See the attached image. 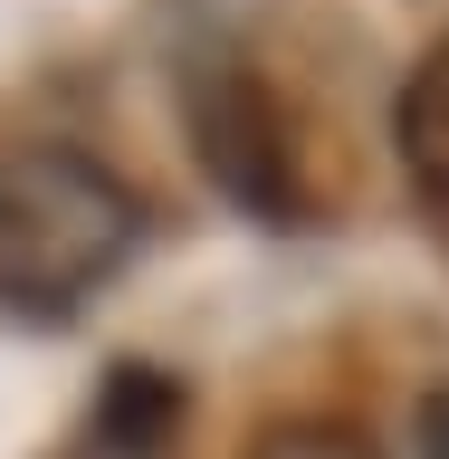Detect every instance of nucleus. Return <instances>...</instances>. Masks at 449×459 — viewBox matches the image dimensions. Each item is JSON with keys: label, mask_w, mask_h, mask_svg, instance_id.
Wrapping results in <instances>:
<instances>
[{"label": "nucleus", "mask_w": 449, "mask_h": 459, "mask_svg": "<svg viewBox=\"0 0 449 459\" xmlns=\"http://www.w3.org/2000/svg\"><path fill=\"white\" fill-rule=\"evenodd\" d=\"M143 201L86 143H20L0 153V297L20 316H77L134 258Z\"/></svg>", "instance_id": "obj_1"}, {"label": "nucleus", "mask_w": 449, "mask_h": 459, "mask_svg": "<svg viewBox=\"0 0 449 459\" xmlns=\"http://www.w3.org/2000/svg\"><path fill=\"white\" fill-rule=\"evenodd\" d=\"M182 125H192L201 172H211L239 211H258V221H307L287 106H278V86L258 77L249 57H229V48L192 57V67H182Z\"/></svg>", "instance_id": "obj_2"}, {"label": "nucleus", "mask_w": 449, "mask_h": 459, "mask_svg": "<svg viewBox=\"0 0 449 459\" xmlns=\"http://www.w3.org/2000/svg\"><path fill=\"white\" fill-rule=\"evenodd\" d=\"M393 143H402V172H411L421 221L449 239V29L411 57V77H402V96H393Z\"/></svg>", "instance_id": "obj_3"}, {"label": "nucleus", "mask_w": 449, "mask_h": 459, "mask_svg": "<svg viewBox=\"0 0 449 459\" xmlns=\"http://www.w3.org/2000/svg\"><path fill=\"white\" fill-rule=\"evenodd\" d=\"M182 440V383L163 364H106V393H96V450L106 459H172Z\"/></svg>", "instance_id": "obj_4"}, {"label": "nucleus", "mask_w": 449, "mask_h": 459, "mask_svg": "<svg viewBox=\"0 0 449 459\" xmlns=\"http://www.w3.org/2000/svg\"><path fill=\"white\" fill-rule=\"evenodd\" d=\"M249 459H383L354 421H268L249 440Z\"/></svg>", "instance_id": "obj_5"}, {"label": "nucleus", "mask_w": 449, "mask_h": 459, "mask_svg": "<svg viewBox=\"0 0 449 459\" xmlns=\"http://www.w3.org/2000/svg\"><path fill=\"white\" fill-rule=\"evenodd\" d=\"M411 440H421V459H449V393H430L411 411Z\"/></svg>", "instance_id": "obj_6"}]
</instances>
